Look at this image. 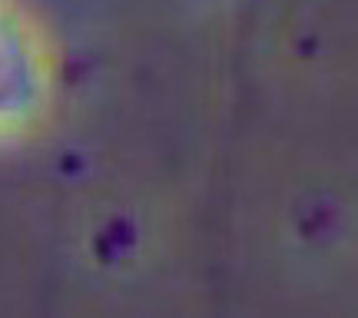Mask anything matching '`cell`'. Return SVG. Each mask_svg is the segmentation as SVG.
I'll return each instance as SVG.
<instances>
[{"instance_id":"1","label":"cell","mask_w":358,"mask_h":318,"mask_svg":"<svg viewBox=\"0 0 358 318\" xmlns=\"http://www.w3.org/2000/svg\"><path fill=\"white\" fill-rule=\"evenodd\" d=\"M50 70L34 27L10 0H0V136L27 129L47 106Z\"/></svg>"}]
</instances>
